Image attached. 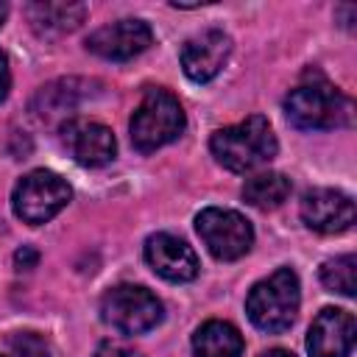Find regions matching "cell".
<instances>
[{
	"label": "cell",
	"mask_w": 357,
	"mask_h": 357,
	"mask_svg": "<svg viewBox=\"0 0 357 357\" xmlns=\"http://www.w3.org/2000/svg\"><path fill=\"white\" fill-rule=\"evenodd\" d=\"M145 259L156 276L167 282H190L198 276V257L181 237L159 231L145 240Z\"/></svg>",
	"instance_id": "7c38bea8"
},
{
	"label": "cell",
	"mask_w": 357,
	"mask_h": 357,
	"mask_svg": "<svg viewBox=\"0 0 357 357\" xmlns=\"http://www.w3.org/2000/svg\"><path fill=\"white\" fill-rule=\"evenodd\" d=\"M73 198L70 184L53 173V170H31L28 176H22L11 192V206L14 215L31 226L47 223L50 218H56Z\"/></svg>",
	"instance_id": "5b68a950"
},
{
	"label": "cell",
	"mask_w": 357,
	"mask_h": 357,
	"mask_svg": "<svg viewBox=\"0 0 357 357\" xmlns=\"http://www.w3.org/2000/svg\"><path fill=\"white\" fill-rule=\"evenodd\" d=\"M11 351L14 357H50V346L36 332H17L11 335Z\"/></svg>",
	"instance_id": "ac0fdd59"
},
{
	"label": "cell",
	"mask_w": 357,
	"mask_h": 357,
	"mask_svg": "<svg viewBox=\"0 0 357 357\" xmlns=\"http://www.w3.org/2000/svg\"><path fill=\"white\" fill-rule=\"evenodd\" d=\"M321 282L329 293H340V296L351 298L357 290V257L343 254V257L326 259L321 265Z\"/></svg>",
	"instance_id": "e0dca14e"
},
{
	"label": "cell",
	"mask_w": 357,
	"mask_h": 357,
	"mask_svg": "<svg viewBox=\"0 0 357 357\" xmlns=\"http://www.w3.org/2000/svg\"><path fill=\"white\" fill-rule=\"evenodd\" d=\"M95 357H142L134 346L123 343V340H103L95 351Z\"/></svg>",
	"instance_id": "d6986e66"
},
{
	"label": "cell",
	"mask_w": 357,
	"mask_h": 357,
	"mask_svg": "<svg viewBox=\"0 0 357 357\" xmlns=\"http://www.w3.org/2000/svg\"><path fill=\"white\" fill-rule=\"evenodd\" d=\"M284 114L301 131H329L351 123L354 103L324 75H310L287 92Z\"/></svg>",
	"instance_id": "6da1fadb"
},
{
	"label": "cell",
	"mask_w": 357,
	"mask_h": 357,
	"mask_svg": "<svg viewBox=\"0 0 357 357\" xmlns=\"http://www.w3.org/2000/svg\"><path fill=\"white\" fill-rule=\"evenodd\" d=\"M100 312H103V321L123 335H142V332L153 329L165 315L162 301L139 284L112 287L103 296Z\"/></svg>",
	"instance_id": "52a82bcc"
},
{
	"label": "cell",
	"mask_w": 357,
	"mask_h": 357,
	"mask_svg": "<svg viewBox=\"0 0 357 357\" xmlns=\"http://www.w3.org/2000/svg\"><path fill=\"white\" fill-rule=\"evenodd\" d=\"M298 304H301V287L296 271L279 268L268 279L251 287L245 298V312L257 329L268 335H279L293 326L298 315Z\"/></svg>",
	"instance_id": "3957f363"
},
{
	"label": "cell",
	"mask_w": 357,
	"mask_h": 357,
	"mask_svg": "<svg viewBox=\"0 0 357 357\" xmlns=\"http://www.w3.org/2000/svg\"><path fill=\"white\" fill-rule=\"evenodd\" d=\"M243 335L229 321H206L192 335L195 357H243Z\"/></svg>",
	"instance_id": "5bb4252c"
},
{
	"label": "cell",
	"mask_w": 357,
	"mask_h": 357,
	"mask_svg": "<svg viewBox=\"0 0 357 357\" xmlns=\"http://www.w3.org/2000/svg\"><path fill=\"white\" fill-rule=\"evenodd\" d=\"M229 53H231V39L223 33V31H204L192 39L184 42L181 47V70L190 81L195 84H206L212 81L223 64L229 61Z\"/></svg>",
	"instance_id": "4fadbf2b"
},
{
	"label": "cell",
	"mask_w": 357,
	"mask_h": 357,
	"mask_svg": "<svg viewBox=\"0 0 357 357\" xmlns=\"http://www.w3.org/2000/svg\"><path fill=\"white\" fill-rule=\"evenodd\" d=\"M61 139L70 156L84 167L109 165L117 153V139L112 128L95 120H67L61 126Z\"/></svg>",
	"instance_id": "9c48e42d"
},
{
	"label": "cell",
	"mask_w": 357,
	"mask_h": 357,
	"mask_svg": "<svg viewBox=\"0 0 357 357\" xmlns=\"http://www.w3.org/2000/svg\"><path fill=\"white\" fill-rule=\"evenodd\" d=\"M354 315L337 307H324L307 332V351L312 357H349L354 349Z\"/></svg>",
	"instance_id": "8fae6325"
},
{
	"label": "cell",
	"mask_w": 357,
	"mask_h": 357,
	"mask_svg": "<svg viewBox=\"0 0 357 357\" xmlns=\"http://www.w3.org/2000/svg\"><path fill=\"white\" fill-rule=\"evenodd\" d=\"M86 17V6L81 3H31L28 20L36 33L42 36H59L73 28H78Z\"/></svg>",
	"instance_id": "9a60e30c"
},
{
	"label": "cell",
	"mask_w": 357,
	"mask_h": 357,
	"mask_svg": "<svg viewBox=\"0 0 357 357\" xmlns=\"http://www.w3.org/2000/svg\"><path fill=\"white\" fill-rule=\"evenodd\" d=\"M153 42V31L142 20H117L89 33L86 47L109 61H128L148 50Z\"/></svg>",
	"instance_id": "ba28073f"
},
{
	"label": "cell",
	"mask_w": 357,
	"mask_h": 357,
	"mask_svg": "<svg viewBox=\"0 0 357 357\" xmlns=\"http://www.w3.org/2000/svg\"><path fill=\"white\" fill-rule=\"evenodd\" d=\"M0 357H3V354H0Z\"/></svg>",
	"instance_id": "cb8c5ba5"
},
{
	"label": "cell",
	"mask_w": 357,
	"mask_h": 357,
	"mask_svg": "<svg viewBox=\"0 0 357 357\" xmlns=\"http://www.w3.org/2000/svg\"><path fill=\"white\" fill-rule=\"evenodd\" d=\"M195 231L204 240L206 251L220 262H234L245 257L254 245L251 223L234 209H220V206L201 209L195 218Z\"/></svg>",
	"instance_id": "8992f818"
},
{
	"label": "cell",
	"mask_w": 357,
	"mask_h": 357,
	"mask_svg": "<svg viewBox=\"0 0 357 357\" xmlns=\"http://www.w3.org/2000/svg\"><path fill=\"white\" fill-rule=\"evenodd\" d=\"M6 14H8V6H6V3H0V25H3V20H6Z\"/></svg>",
	"instance_id": "603a6c76"
},
{
	"label": "cell",
	"mask_w": 357,
	"mask_h": 357,
	"mask_svg": "<svg viewBox=\"0 0 357 357\" xmlns=\"http://www.w3.org/2000/svg\"><path fill=\"white\" fill-rule=\"evenodd\" d=\"M36 259H39V257H36V251H33V248H28V245L17 251V265H22V268L36 265Z\"/></svg>",
	"instance_id": "44dd1931"
},
{
	"label": "cell",
	"mask_w": 357,
	"mask_h": 357,
	"mask_svg": "<svg viewBox=\"0 0 357 357\" xmlns=\"http://www.w3.org/2000/svg\"><path fill=\"white\" fill-rule=\"evenodd\" d=\"M209 151L226 170L248 173L268 165L276 156L279 145L271 123L262 114H251L237 126L218 128L209 139Z\"/></svg>",
	"instance_id": "7a4b0ae2"
},
{
	"label": "cell",
	"mask_w": 357,
	"mask_h": 357,
	"mask_svg": "<svg viewBox=\"0 0 357 357\" xmlns=\"http://www.w3.org/2000/svg\"><path fill=\"white\" fill-rule=\"evenodd\" d=\"M8 89H11V70H8V59H6V53L0 50V100L8 95Z\"/></svg>",
	"instance_id": "ffe728a7"
},
{
	"label": "cell",
	"mask_w": 357,
	"mask_h": 357,
	"mask_svg": "<svg viewBox=\"0 0 357 357\" xmlns=\"http://www.w3.org/2000/svg\"><path fill=\"white\" fill-rule=\"evenodd\" d=\"M287 195H290V178L276 170L257 173L243 184V198L254 209H276L287 201Z\"/></svg>",
	"instance_id": "2e32d148"
},
{
	"label": "cell",
	"mask_w": 357,
	"mask_h": 357,
	"mask_svg": "<svg viewBox=\"0 0 357 357\" xmlns=\"http://www.w3.org/2000/svg\"><path fill=\"white\" fill-rule=\"evenodd\" d=\"M187 126L184 109L176 95L167 89H148L139 100V106L131 114V145L139 153H151L167 142H173Z\"/></svg>",
	"instance_id": "277c9868"
},
{
	"label": "cell",
	"mask_w": 357,
	"mask_h": 357,
	"mask_svg": "<svg viewBox=\"0 0 357 357\" xmlns=\"http://www.w3.org/2000/svg\"><path fill=\"white\" fill-rule=\"evenodd\" d=\"M301 220L318 234H340L354 223V201L340 190H310L301 198Z\"/></svg>",
	"instance_id": "30bf717a"
},
{
	"label": "cell",
	"mask_w": 357,
	"mask_h": 357,
	"mask_svg": "<svg viewBox=\"0 0 357 357\" xmlns=\"http://www.w3.org/2000/svg\"><path fill=\"white\" fill-rule=\"evenodd\" d=\"M259 357H296V354H290V351H284V349H271V351H265V354H259Z\"/></svg>",
	"instance_id": "7402d4cb"
}]
</instances>
